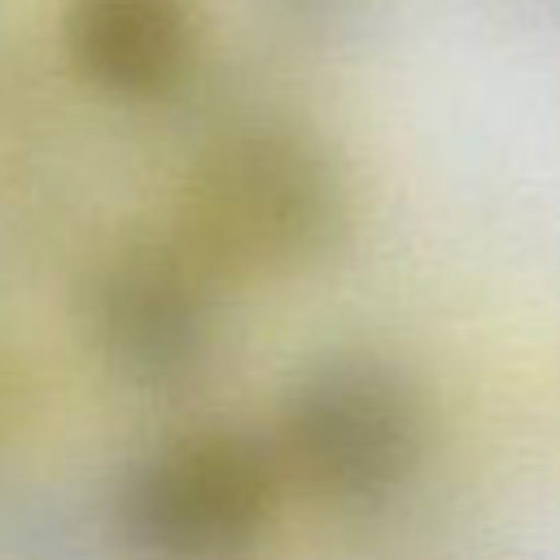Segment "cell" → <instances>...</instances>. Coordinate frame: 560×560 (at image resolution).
Returning a JSON list of instances; mask_svg holds the SVG:
<instances>
[{
    "label": "cell",
    "mask_w": 560,
    "mask_h": 560,
    "mask_svg": "<svg viewBox=\"0 0 560 560\" xmlns=\"http://www.w3.org/2000/svg\"><path fill=\"white\" fill-rule=\"evenodd\" d=\"M280 472L311 499L354 512L394 499L424 451L416 385L381 354H324L306 363L280 402Z\"/></svg>",
    "instance_id": "6da1fadb"
},
{
    "label": "cell",
    "mask_w": 560,
    "mask_h": 560,
    "mask_svg": "<svg viewBox=\"0 0 560 560\" xmlns=\"http://www.w3.org/2000/svg\"><path fill=\"white\" fill-rule=\"evenodd\" d=\"M188 214L206 249L289 271L328 258L346 241L350 197L319 140L284 122H254L201 158Z\"/></svg>",
    "instance_id": "7a4b0ae2"
},
{
    "label": "cell",
    "mask_w": 560,
    "mask_h": 560,
    "mask_svg": "<svg viewBox=\"0 0 560 560\" xmlns=\"http://www.w3.org/2000/svg\"><path fill=\"white\" fill-rule=\"evenodd\" d=\"M276 446L249 429H192L136 459L109 503L131 560H241L280 494Z\"/></svg>",
    "instance_id": "3957f363"
},
{
    "label": "cell",
    "mask_w": 560,
    "mask_h": 560,
    "mask_svg": "<svg viewBox=\"0 0 560 560\" xmlns=\"http://www.w3.org/2000/svg\"><path fill=\"white\" fill-rule=\"evenodd\" d=\"M88 341L131 389L184 394L219 354V298L206 262L175 245H127L88 284Z\"/></svg>",
    "instance_id": "277c9868"
},
{
    "label": "cell",
    "mask_w": 560,
    "mask_h": 560,
    "mask_svg": "<svg viewBox=\"0 0 560 560\" xmlns=\"http://www.w3.org/2000/svg\"><path fill=\"white\" fill-rule=\"evenodd\" d=\"M192 35L188 0H70L66 9L74 70L122 101L171 92L188 74Z\"/></svg>",
    "instance_id": "5b68a950"
}]
</instances>
